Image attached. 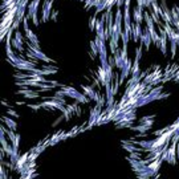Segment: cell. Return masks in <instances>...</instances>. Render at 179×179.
I'll list each match as a JSON object with an SVG mask.
<instances>
[{
    "instance_id": "ba28073f",
    "label": "cell",
    "mask_w": 179,
    "mask_h": 179,
    "mask_svg": "<svg viewBox=\"0 0 179 179\" xmlns=\"http://www.w3.org/2000/svg\"><path fill=\"white\" fill-rule=\"evenodd\" d=\"M96 25H97V15H93L89 19V29L90 31H96Z\"/></svg>"
},
{
    "instance_id": "5bb4252c",
    "label": "cell",
    "mask_w": 179,
    "mask_h": 179,
    "mask_svg": "<svg viewBox=\"0 0 179 179\" xmlns=\"http://www.w3.org/2000/svg\"><path fill=\"white\" fill-rule=\"evenodd\" d=\"M131 2H133V0H125V3H123V7H125V8H130Z\"/></svg>"
},
{
    "instance_id": "5b68a950",
    "label": "cell",
    "mask_w": 179,
    "mask_h": 179,
    "mask_svg": "<svg viewBox=\"0 0 179 179\" xmlns=\"http://www.w3.org/2000/svg\"><path fill=\"white\" fill-rule=\"evenodd\" d=\"M145 8H142V7H136L133 11V20H134V23H137V24H141L145 21L143 19V12H145Z\"/></svg>"
},
{
    "instance_id": "52a82bcc",
    "label": "cell",
    "mask_w": 179,
    "mask_h": 179,
    "mask_svg": "<svg viewBox=\"0 0 179 179\" xmlns=\"http://www.w3.org/2000/svg\"><path fill=\"white\" fill-rule=\"evenodd\" d=\"M11 43H12V48L15 50H17L19 53H24V43L19 41V40H16L15 37L11 40Z\"/></svg>"
},
{
    "instance_id": "277c9868",
    "label": "cell",
    "mask_w": 179,
    "mask_h": 179,
    "mask_svg": "<svg viewBox=\"0 0 179 179\" xmlns=\"http://www.w3.org/2000/svg\"><path fill=\"white\" fill-rule=\"evenodd\" d=\"M39 7H40V0H32V2H29L27 16H29L31 19H32V17H35V16H37Z\"/></svg>"
},
{
    "instance_id": "2e32d148",
    "label": "cell",
    "mask_w": 179,
    "mask_h": 179,
    "mask_svg": "<svg viewBox=\"0 0 179 179\" xmlns=\"http://www.w3.org/2000/svg\"><path fill=\"white\" fill-rule=\"evenodd\" d=\"M137 7H142V8H145L143 7V0H137Z\"/></svg>"
},
{
    "instance_id": "9a60e30c",
    "label": "cell",
    "mask_w": 179,
    "mask_h": 179,
    "mask_svg": "<svg viewBox=\"0 0 179 179\" xmlns=\"http://www.w3.org/2000/svg\"><path fill=\"white\" fill-rule=\"evenodd\" d=\"M57 11H52V15H50V19L52 20H56V17H57Z\"/></svg>"
},
{
    "instance_id": "7a4b0ae2",
    "label": "cell",
    "mask_w": 179,
    "mask_h": 179,
    "mask_svg": "<svg viewBox=\"0 0 179 179\" xmlns=\"http://www.w3.org/2000/svg\"><path fill=\"white\" fill-rule=\"evenodd\" d=\"M142 35H143V28H142V25L133 21V29H131V39H133V41L136 44L139 43Z\"/></svg>"
},
{
    "instance_id": "8992f818",
    "label": "cell",
    "mask_w": 179,
    "mask_h": 179,
    "mask_svg": "<svg viewBox=\"0 0 179 179\" xmlns=\"http://www.w3.org/2000/svg\"><path fill=\"white\" fill-rule=\"evenodd\" d=\"M24 36H25V39H27V41H29L31 44H33V45H37V46H40V41H39L37 36H36V35H35L32 31L27 32V33H25Z\"/></svg>"
},
{
    "instance_id": "6da1fadb",
    "label": "cell",
    "mask_w": 179,
    "mask_h": 179,
    "mask_svg": "<svg viewBox=\"0 0 179 179\" xmlns=\"http://www.w3.org/2000/svg\"><path fill=\"white\" fill-rule=\"evenodd\" d=\"M52 7H53V0H44L43 9H41V20L45 23L50 19L52 15Z\"/></svg>"
},
{
    "instance_id": "4fadbf2b",
    "label": "cell",
    "mask_w": 179,
    "mask_h": 179,
    "mask_svg": "<svg viewBox=\"0 0 179 179\" xmlns=\"http://www.w3.org/2000/svg\"><path fill=\"white\" fill-rule=\"evenodd\" d=\"M109 65H110L113 69H114V67H115V61H114V56H113V54L109 57Z\"/></svg>"
},
{
    "instance_id": "3957f363",
    "label": "cell",
    "mask_w": 179,
    "mask_h": 179,
    "mask_svg": "<svg viewBox=\"0 0 179 179\" xmlns=\"http://www.w3.org/2000/svg\"><path fill=\"white\" fill-rule=\"evenodd\" d=\"M153 44V40H151V35H150V32H149V29L147 27H145L143 28V35H142V37H141V41H139V45H142L143 48L146 49H150V45Z\"/></svg>"
},
{
    "instance_id": "9c48e42d",
    "label": "cell",
    "mask_w": 179,
    "mask_h": 179,
    "mask_svg": "<svg viewBox=\"0 0 179 179\" xmlns=\"http://www.w3.org/2000/svg\"><path fill=\"white\" fill-rule=\"evenodd\" d=\"M142 56H143V46L139 45V46H137V48H136V58H134V60L139 61L142 58Z\"/></svg>"
},
{
    "instance_id": "30bf717a",
    "label": "cell",
    "mask_w": 179,
    "mask_h": 179,
    "mask_svg": "<svg viewBox=\"0 0 179 179\" xmlns=\"http://www.w3.org/2000/svg\"><path fill=\"white\" fill-rule=\"evenodd\" d=\"M170 43V46H171V58H175V54H177V49H178V44L174 41V40H171V41H169Z\"/></svg>"
},
{
    "instance_id": "7c38bea8",
    "label": "cell",
    "mask_w": 179,
    "mask_h": 179,
    "mask_svg": "<svg viewBox=\"0 0 179 179\" xmlns=\"http://www.w3.org/2000/svg\"><path fill=\"white\" fill-rule=\"evenodd\" d=\"M13 37L16 39V40H19V41H21V43H24V44H25V40H24L25 36H23V33H21L20 31H16V32H15Z\"/></svg>"
},
{
    "instance_id": "8fae6325",
    "label": "cell",
    "mask_w": 179,
    "mask_h": 179,
    "mask_svg": "<svg viewBox=\"0 0 179 179\" xmlns=\"http://www.w3.org/2000/svg\"><path fill=\"white\" fill-rule=\"evenodd\" d=\"M90 49H92V54H93V58L96 57V56H98V48H97V45H96V43L93 41H90Z\"/></svg>"
}]
</instances>
